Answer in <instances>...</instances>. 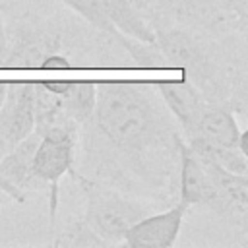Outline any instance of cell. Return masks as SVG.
I'll list each match as a JSON object with an SVG mask.
<instances>
[{
	"instance_id": "d6986e66",
	"label": "cell",
	"mask_w": 248,
	"mask_h": 248,
	"mask_svg": "<svg viewBox=\"0 0 248 248\" xmlns=\"http://www.w3.org/2000/svg\"><path fill=\"white\" fill-rule=\"evenodd\" d=\"M0 190H4V192H6V186H4V182H2V178H0ZM6 194H8V192H6Z\"/></svg>"
},
{
	"instance_id": "e0dca14e",
	"label": "cell",
	"mask_w": 248,
	"mask_h": 248,
	"mask_svg": "<svg viewBox=\"0 0 248 248\" xmlns=\"http://www.w3.org/2000/svg\"><path fill=\"white\" fill-rule=\"evenodd\" d=\"M6 91H8V81H0V107L6 99Z\"/></svg>"
},
{
	"instance_id": "8fae6325",
	"label": "cell",
	"mask_w": 248,
	"mask_h": 248,
	"mask_svg": "<svg viewBox=\"0 0 248 248\" xmlns=\"http://www.w3.org/2000/svg\"><path fill=\"white\" fill-rule=\"evenodd\" d=\"M99 4L105 17L120 35L145 43H155V31L145 23L132 0H99Z\"/></svg>"
},
{
	"instance_id": "5bb4252c",
	"label": "cell",
	"mask_w": 248,
	"mask_h": 248,
	"mask_svg": "<svg viewBox=\"0 0 248 248\" xmlns=\"http://www.w3.org/2000/svg\"><path fill=\"white\" fill-rule=\"evenodd\" d=\"M54 246H62V248H97V246H107L91 229L83 219L72 221L68 227H64L62 232H58V236L54 238Z\"/></svg>"
},
{
	"instance_id": "7a4b0ae2",
	"label": "cell",
	"mask_w": 248,
	"mask_h": 248,
	"mask_svg": "<svg viewBox=\"0 0 248 248\" xmlns=\"http://www.w3.org/2000/svg\"><path fill=\"white\" fill-rule=\"evenodd\" d=\"M78 122L70 116H62L39 134V141L31 159V174L39 184V190L48 192L50 219H54L58 207V184L62 176L76 172V147H78Z\"/></svg>"
},
{
	"instance_id": "4fadbf2b",
	"label": "cell",
	"mask_w": 248,
	"mask_h": 248,
	"mask_svg": "<svg viewBox=\"0 0 248 248\" xmlns=\"http://www.w3.org/2000/svg\"><path fill=\"white\" fill-rule=\"evenodd\" d=\"M116 43L130 54V58L140 68H170L169 60L165 58L157 43H145V41H138L126 35H118Z\"/></svg>"
},
{
	"instance_id": "277c9868",
	"label": "cell",
	"mask_w": 248,
	"mask_h": 248,
	"mask_svg": "<svg viewBox=\"0 0 248 248\" xmlns=\"http://www.w3.org/2000/svg\"><path fill=\"white\" fill-rule=\"evenodd\" d=\"M155 43L169 60V66L180 68L186 79H190L202 93L203 87L213 83V64L205 48L190 33L178 29L155 31Z\"/></svg>"
},
{
	"instance_id": "7c38bea8",
	"label": "cell",
	"mask_w": 248,
	"mask_h": 248,
	"mask_svg": "<svg viewBox=\"0 0 248 248\" xmlns=\"http://www.w3.org/2000/svg\"><path fill=\"white\" fill-rule=\"evenodd\" d=\"M188 147H192L198 155L209 159L211 163L219 165L221 169L229 170V172H236V174H248V159H246V151L238 149V147H225V145H217L211 143L203 138H188L184 141Z\"/></svg>"
},
{
	"instance_id": "ac0fdd59",
	"label": "cell",
	"mask_w": 248,
	"mask_h": 248,
	"mask_svg": "<svg viewBox=\"0 0 248 248\" xmlns=\"http://www.w3.org/2000/svg\"><path fill=\"white\" fill-rule=\"evenodd\" d=\"M10 202H12V198H10L4 190H0V207H4V205H6V203H10Z\"/></svg>"
},
{
	"instance_id": "3957f363",
	"label": "cell",
	"mask_w": 248,
	"mask_h": 248,
	"mask_svg": "<svg viewBox=\"0 0 248 248\" xmlns=\"http://www.w3.org/2000/svg\"><path fill=\"white\" fill-rule=\"evenodd\" d=\"M76 182L79 184L85 200V211L81 219L107 246L120 244L126 231L136 221L151 213L147 203L134 200L110 186L89 180L81 174L76 178Z\"/></svg>"
},
{
	"instance_id": "8992f818",
	"label": "cell",
	"mask_w": 248,
	"mask_h": 248,
	"mask_svg": "<svg viewBox=\"0 0 248 248\" xmlns=\"http://www.w3.org/2000/svg\"><path fill=\"white\" fill-rule=\"evenodd\" d=\"M33 81H8L0 107V159L35 130Z\"/></svg>"
},
{
	"instance_id": "ba28073f",
	"label": "cell",
	"mask_w": 248,
	"mask_h": 248,
	"mask_svg": "<svg viewBox=\"0 0 248 248\" xmlns=\"http://www.w3.org/2000/svg\"><path fill=\"white\" fill-rule=\"evenodd\" d=\"M167 110L180 124L184 138H190L196 130V124L207 105V97L190 81V79H170L153 83Z\"/></svg>"
},
{
	"instance_id": "30bf717a",
	"label": "cell",
	"mask_w": 248,
	"mask_h": 248,
	"mask_svg": "<svg viewBox=\"0 0 248 248\" xmlns=\"http://www.w3.org/2000/svg\"><path fill=\"white\" fill-rule=\"evenodd\" d=\"M62 101L64 110L78 124H85L93 116L97 85L93 81H43Z\"/></svg>"
},
{
	"instance_id": "6da1fadb",
	"label": "cell",
	"mask_w": 248,
	"mask_h": 248,
	"mask_svg": "<svg viewBox=\"0 0 248 248\" xmlns=\"http://www.w3.org/2000/svg\"><path fill=\"white\" fill-rule=\"evenodd\" d=\"M91 120L120 151L143 153L178 140L172 124L155 101L153 85L138 81H101Z\"/></svg>"
},
{
	"instance_id": "2e32d148",
	"label": "cell",
	"mask_w": 248,
	"mask_h": 248,
	"mask_svg": "<svg viewBox=\"0 0 248 248\" xmlns=\"http://www.w3.org/2000/svg\"><path fill=\"white\" fill-rule=\"evenodd\" d=\"M10 50V37L4 25V16H2V8H0V68L6 64V56Z\"/></svg>"
},
{
	"instance_id": "5b68a950",
	"label": "cell",
	"mask_w": 248,
	"mask_h": 248,
	"mask_svg": "<svg viewBox=\"0 0 248 248\" xmlns=\"http://www.w3.org/2000/svg\"><path fill=\"white\" fill-rule=\"evenodd\" d=\"M178 159H180V200L184 205H203L211 211H217L219 205V186L215 178V163L198 155L192 147H188L182 140L178 143Z\"/></svg>"
},
{
	"instance_id": "9a60e30c",
	"label": "cell",
	"mask_w": 248,
	"mask_h": 248,
	"mask_svg": "<svg viewBox=\"0 0 248 248\" xmlns=\"http://www.w3.org/2000/svg\"><path fill=\"white\" fill-rule=\"evenodd\" d=\"M62 2H64L68 8H72L79 17H83L89 25H93L97 31L108 35L112 41H116V37L120 35V33L110 25V21L105 17L99 0H62Z\"/></svg>"
},
{
	"instance_id": "52a82bcc",
	"label": "cell",
	"mask_w": 248,
	"mask_h": 248,
	"mask_svg": "<svg viewBox=\"0 0 248 248\" xmlns=\"http://www.w3.org/2000/svg\"><path fill=\"white\" fill-rule=\"evenodd\" d=\"M188 205L178 202L167 211L147 213L136 221L124 234L122 244L130 248H170L180 236Z\"/></svg>"
},
{
	"instance_id": "9c48e42d",
	"label": "cell",
	"mask_w": 248,
	"mask_h": 248,
	"mask_svg": "<svg viewBox=\"0 0 248 248\" xmlns=\"http://www.w3.org/2000/svg\"><path fill=\"white\" fill-rule=\"evenodd\" d=\"M190 138H203L211 143L225 147H238L246 151V130H242L234 118V114L211 101H207L196 130ZM188 140V138H186Z\"/></svg>"
}]
</instances>
